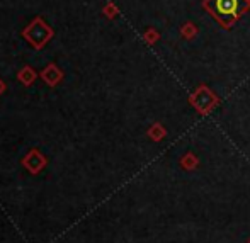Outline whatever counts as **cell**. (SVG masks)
<instances>
[{
    "label": "cell",
    "mask_w": 250,
    "mask_h": 243,
    "mask_svg": "<svg viewBox=\"0 0 250 243\" xmlns=\"http://www.w3.org/2000/svg\"><path fill=\"white\" fill-rule=\"evenodd\" d=\"M204 7L221 26L230 27L249 10L250 0H206Z\"/></svg>",
    "instance_id": "cell-1"
},
{
    "label": "cell",
    "mask_w": 250,
    "mask_h": 243,
    "mask_svg": "<svg viewBox=\"0 0 250 243\" xmlns=\"http://www.w3.org/2000/svg\"><path fill=\"white\" fill-rule=\"evenodd\" d=\"M22 38L29 43L31 48L43 49L55 38V31L43 17H34L29 24L22 29Z\"/></svg>",
    "instance_id": "cell-2"
},
{
    "label": "cell",
    "mask_w": 250,
    "mask_h": 243,
    "mask_svg": "<svg viewBox=\"0 0 250 243\" xmlns=\"http://www.w3.org/2000/svg\"><path fill=\"white\" fill-rule=\"evenodd\" d=\"M22 167L29 172L31 175H38L40 172H43L48 165V158L41 153L38 148H31L29 151L26 153V157L22 158Z\"/></svg>",
    "instance_id": "cell-3"
},
{
    "label": "cell",
    "mask_w": 250,
    "mask_h": 243,
    "mask_svg": "<svg viewBox=\"0 0 250 243\" xmlns=\"http://www.w3.org/2000/svg\"><path fill=\"white\" fill-rule=\"evenodd\" d=\"M40 77L48 87H56L63 80V72L56 63H50V65H46L41 70Z\"/></svg>",
    "instance_id": "cell-4"
},
{
    "label": "cell",
    "mask_w": 250,
    "mask_h": 243,
    "mask_svg": "<svg viewBox=\"0 0 250 243\" xmlns=\"http://www.w3.org/2000/svg\"><path fill=\"white\" fill-rule=\"evenodd\" d=\"M36 79H38V73L31 65H24L22 68L17 72V80H19L24 87H31L36 82Z\"/></svg>",
    "instance_id": "cell-5"
},
{
    "label": "cell",
    "mask_w": 250,
    "mask_h": 243,
    "mask_svg": "<svg viewBox=\"0 0 250 243\" xmlns=\"http://www.w3.org/2000/svg\"><path fill=\"white\" fill-rule=\"evenodd\" d=\"M104 14H107L109 17H114V16H116V10H114V7H112V5L105 7V9H104Z\"/></svg>",
    "instance_id": "cell-6"
},
{
    "label": "cell",
    "mask_w": 250,
    "mask_h": 243,
    "mask_svg": "<svg viewBox=\"0 0 250 243\" xmlns=\"http://www.w3.org/2000/svg\"><path fill=\"white\" fill-rule=\"evenodd\" d=\"M5 89H7V87H5V82H3V80L0 79V96H2V94L5 92Z\"/></svg>",
    "instance_id": "cell-7"
},
{
    "label": "cell",
    "mask_w": 250,
    "mask_h": 243,
    "mask_svg": "<svg viewBox=\"0 0 250 243\" xmlns=\"http://www.w3.org/2000/svg\"><path fill=\"white\" fill-rule=\"evenodd\" d=\"M247 243H250V238H249V240H247Z\"/></svg>",
    "instance_id": "cell-8"
}]
</instances>
